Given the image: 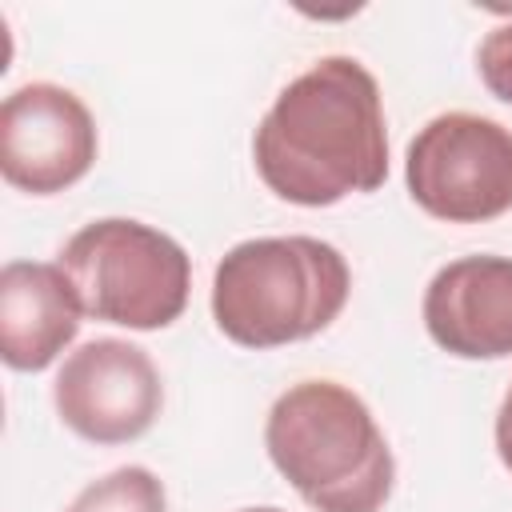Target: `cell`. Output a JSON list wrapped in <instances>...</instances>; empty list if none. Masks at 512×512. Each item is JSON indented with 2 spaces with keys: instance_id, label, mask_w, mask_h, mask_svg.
<instances>
[{
  "instance_id": "obj_7",
  "label": "cell",
  "mask_w": 512,
  "mask_h": 512,
  "mask_svg": "<svg viewBox=\"0 0 512 512\" xmlns=\"http://www.w3.org/2000/svg\"><path fill=\"white\" fill-rule=\"evenodd\" d=\"M100 132L88 104L48 80L24 84L0 104V172L12 188L52 196L96 164Z\"/></svg>"
},
{
  "instance_id": "obj_12",
  "label": "cell",
  "mask_w": 512,
  "mask_h": 512,
  "mask_svg": "<svg viewBox=\"0 0 512 512\" xmlns=\"http://www.w3.org/2000/svg\"><path fill=\"white\" fill-rule=\"evenodd\" d=\"M496 452H500V464L512 472V384H508L500 412H496Z\"/></svg>"
},
{
  "instance_id": "obj_4",
  "label": "cell",
  "mask_w": 512,
  "mask_h": 512,
  "mask_svg": "<svg viewBox=\"0 0 512 512\" xmlns=\"http://www.w3.org/2000/svg\"><path fill=\"white\" fill-rule=\"evenodd\" d=\"M56 264L92 320L156 332L188 308L192 260L152 224L128 216L92 220L60 248Z\"/></svg>"
},
{
  "instance_id": "obj_8",
  "label": "cell",
  "mask_w": 512,
  "mask_h": 512,
  "mask_svg": "<svg viewBox=\"0 0 512 512\" xmlns=\"http://www.w3.org/2000/svg\"><path fill=\"white\" fill-rule=\"evenodd\" d=\"M428 336L460 360L512 356V256H460L424 292Z\"/></svg>"
},
{
  "instance_id": "obj_3",
  "label": "cell",
  "mask_w": 512,
  "mask_h": 512,
  "mask_svg": "<svg viewBox=\"0 0 512 512\" xmlns=\"http://www.w3.org/2000/svg\"><path fill=\"white\" fill-rule=\"evenodd\" d=\"M352 272L316 236H256L212 272V320L240 348H280L324 332L348 304Z\"/></svg>"
},
{
  "instance_id": "obj_5",
  "label": "cell",
  "mask_w": 512,
  "mask_h": 512,
  "mask_svg": "<svg viewBox=\"0 0 512 512\" xmlns=\"http://www.w3.org/2000/svg\"><path fill=\"white\" fill-rule=\"evenodd\" d=\"M404 180L436 220H496L512 212V128L476 112L432 116L408 144Z\"/></svg>"
},
{
  "instance_id": "obj_13",
  "label": "cell",
  "mask_w": 512,
  "mask_h": 512,
  "mask_svg": "<svg viewBox=\"0 0 512 512\" xmlns=\"http://www.w3.org/2000/svg\"><path fill=\"white\" fill-rule=\"evenodd\" d=\"M240 512H284V508H272V504H268V508H240Z\"/></svg>"
},
{
  "instance_id": "obj_10",
  "label": "cell",
  "mask_w": 512,
  "mask_h": 512,
  "mask_svg": "<svg viewBox=\"0 0 512 512\" xmlns=\"http://www.w3.org/2000/svg\"><path fill=\"white\" fill-rule=\"evenodd\" d=\"M64 512H168L164 484L140 464H124L92 480Z\"/></svg>"
},
{
  "instance_id": "obj_1",
  "label": "cell",
  "mask_w": 512,
  "mask_h": 512,
  "mask_svg": "<svg viewBox=\"0 0 512 512\" xmlns=\"http://www.w3.org/2000/svg\"><path fill=\"white\" fill-rule=\"evenodd\" d=\"M252 160L272 196L328 208L388 180V132L376 76L352 56L300 72L252 136Z\"/></svg>"
},
{
  "instance_id": "obj_11",
  "label": "cell",
  "mask_w": 512,
  "mask_h": 512,
  "mask_svg": "<svg viewBox=\"0 0 512 512\" xmlns=\"http://www.w3.org/2000/svg\"><path fill=\"white\" fill-rule=\"evenodd\" d=\"M476 72H480L484 88L496 100L512 104V24H500V28H492L480 40V48H476Z\"/></svg>"
},
{
  "instance_id": "obj_9",
  "label": "cell",
  "mask_w": 512,
  "mask_h": 512,
  "mask_svg": "<svg viewBox=\"0 0 512 512\" xmlns=\"http://www.w3.org/2000/svg\"><path fill=\"white\" fill-rule=\"evenodd\" d=\"M80 300L60 264L0 268V356L16 372H44L80 332Z\"/></svg>"
},
{
  "instance_id": "obj_2",
  "label": "cell",
  "mask_w": 512,
  "mask_h": 512,
  "mask_svg": "<svg viewBox=\"0 0 512 512\" xmlns=\"http://www.w3.org/2000/svg\"><path fill=\"white\" fill-rule=\"evenodd\" d=\"M264 448L316 512H380L392 496V448L368 404L336 380L280 392L264 420Z\"/></svg>"
},
{
  "instance_id": "obj_6",
  "label": "cell",
  "mask_w": 512,
  "mask_h": 512,
  "mask_svg": "<svg viewBox=\"0 0 512 512\" xmlns=\"http://www.w3.org/2000/svg\"><path fill=\"white\" fill-rule=\"evenodd\" d=\"M52 404L64 428L92 444L140 440L164 404V384L152 356L140 344L100 336L64 356Z\"/></svg>"
}]
</instances>
